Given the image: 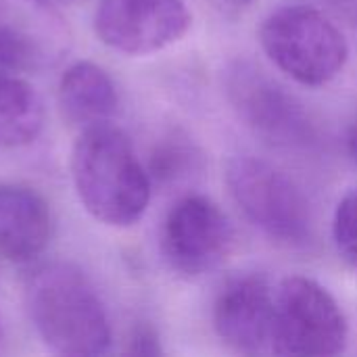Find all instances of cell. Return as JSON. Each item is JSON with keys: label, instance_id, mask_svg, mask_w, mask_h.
<instances>
[{"label": "cell", "instance_id": "cell-1", "mask_svg": "<svg viewBox=\"0 0 357 357\" xmlns=\"http://www.w3.org/2000/svg\"><path fill=\"white\" fill-rule=\"evenodd\" d=\"M25 307L38 337L52 354L94 357L111 347L107 307L90 278L73 264L38 266L25 282Z\"/></svg>", "mask_w": 357, "mask_h": 357}, {"label": "cell", "instance_id": "cell-2", "mask_svg": "<svg viewBox=\"0 0 357 357\" xmlns=\"http://www.w3.org/2000/svg\"><path fill=\"white\" fill-rule=\"evenodd\" d=\"M71 180L84 209L113 228L134 226L151 201V174L130 138L111 123L79 132L71 151Z\"/></svg>", "mask_w": 357, "mask_h": 357}, {"label": "cell", "instance_id": "cell-3", "mask_svg": "<svg viewBox=\"0 0 357 357\" xmlns=\"http://www.w3.org/2000/svg\"><path fill=\"white\" fill-rule=\"evenodd\" d=\"M259 42L282 73L310 88L333 82L349 59L343 31L307 4H287L270 13L259 27Z\"/></svg>", "mask_w": 357, "mask_h": 357}, {"label": "cell", "instance_id": "cell-4", "mask_svg": "<svg viewBox=\"0 0 357 357\" xmlns=\"http://www.w3.org/2000/svg\"><path fill=\"white\" fill-rule=\"evenodd\" d=\"M226 184L245 218L266 236L287 247L312 245V207L301 188L276 165L238 155L228 163Z\"/></svg>", "mask_w": 357, "mask_h": 357}, {"label": "cell", "instance_id": "cell-5", "mask_svg": "<svg viewBox=\"0 0 357 357\" xmlns=\"http://www.w3.org/2000/svg\"><path fill=\"white\" fill-rule=\"evenodd\" d=\"M347 318L316 280L291 276L274 295L272 351L278 356H339L347 345Z\"/></svg>", "mask_w": 357, "mask_h": 357}, {"label": "cell", "instance_id": "cell-6", "mask_svg": "<svg viewBox=\"0 0 357 357\" xmlns=\"http://www.w3.org/2000/svg\"><path fill=\"white\" fill-rule=\"evenodd\" d=\"M234 238V226L209 197L186 195L167 211L159 245L172 272L199 278L230 257Z\"/></svg>", "mask_w": 357, "mask_h": 357}, {"label": "cell", "instance_id": "cell-7", "mask_svg": "<svg viewBox=\"0 0 357 357\" xmlns=\"http://www.w3.org/2000/svg\"><path fill=\"white\" fill-rule=\"evenodd\" d=\"M226 94L241 119L272 144L305 149L316 142L318 132L303 105L251 63L228 69Z\"/></svg>", "mask_w": 357, "mask_h": 357}, {"label": "cell", "instance_id": "cell-8", "mask_svg": "<svg viewBox=\"0 0 357 357\" xmlns=\"http://www.w3.org/2000/svg\"><path fill=\"white\" fill-rule=\"evenodd\" d=\"M184 0H100L94 13L98 40L123 54H151L176 44L190 27Z\"/></svg>", "mask_w": 357, "mask_h": 357}, {"label": "cell", "instance_id": "cell-9", "mask_svg": "<svg viewBox=\"0 0 357 357\" xmlns=\"http://www.w3.org/2000/svg\"><path fill=\"white\" fill-rule=\"evenodd\" d=\"M65 50L67 29L48 0H0V69L42 71Z\"/></svg>", "mask_w": 357, "mask_h": 357}, {"label": "cell", "instance_id": "cell-10", "mask_svg": "<svg viewBox=\"0 0 357 357\" xmlns=\"http://www.w3.org/2000/svg\"><path fill=\"white\" fill-rule=\"evenodd\" d=\"M213 331L236 354L255 356L272 347L274 293L264 274L230 278L213 301Z\"/></svg>", "mask_w": 357, "mask_h": 357}, {"label": "cell", "instance_id": "cell-11", "mask_svg": "<svg viewBox=\"0 0 357 357\" xmlns=\"http://www.w3.org/2000/svg\"><path fill=\"white\" fill-rule=\"evenodd\" d=\"M54 220L33 188L0 182V257L15 264L38 259L50 245Z\"/></svg>", "mask_w": 357, "mask_h": 357}, {"label": "cell", "instance_id": "cell-12", "mask_svg": "<svg viewBox=\"0 0 357 357\" xmlns=\"http://www.w3.org/2000/svg\"><path fill=\"white\" fill-rule=\"evenodd\" d=\"M63 119L79 132L111 123L119 109V92L113 77L92 61H77L65 69L56 88Z\"/></svg>", "mask_w": 357, "mask_h": 357}, {"label": "cell", "instance_id": "cell-13", "mask_svg": "<svg viewBox=\"0 0 357 357\" xmlns=\"http://www.w3.org/2000/svg\"><path fill=\"white\" fill-rule=\"evenodd\" d=\"M44 128V105L38 90L19 73L0 69V149L33 142Z\"/></svg>", "mask_w": 357, "mask_h": 357}, {"label": "cell", "instance_id": "cell-14", "mask_svg": "<svg viewBox=\"0 0 357 357\" xmlns=\"http://www.w3.org/2000/svg\"><path fill=\"white\" fill-rule=\"evenodd\" d=\"M333 238L339 255L357 270V192H349L335 211Z\"/></svg>", "mask_w": 357, "mask_h": 357}, {"label": "cell", "instance_id": "cell-15", "mask_svg": "<svg viewBox=\"0 0 357 357\" xmlns=\"http://www.w3.org/2000/svg\"><path fill=\"white\" fill-rule=\"evenodd\" d=\"M188 163H190V155L184 146L163 144L161 149L155 151L149 174L155 176L159 182H169V180L178 178L186 169Z\"/></svg>", "mask_w": 357, "mask_h": 357}, {"label": "cell", "instance_id": "cell-16", "mask_svg": "<svg viewBox=\"0 0 357 357\" xmlns=\"http://www.w3.org/2000/svg\"><path fill=\"white\" fill-rule=\"evenodd\" d=\"M126 354H132V356H161L163 347H161L159 333L146 322L136 324L132 328L130 337H128Z\"/></svg>", "mask_w": 357, "mask_h": 357}, {"label": "cell", "instance_id": "cell-17", "mask_svg": "<svg viewBox=\"0 0 357 357\" xmlns=\"http://www.w3.org/2000/svg\"><path fill=\"white\" fill-rule=\"evenodd\" d=\"M349 151H351V157L356 159L357 163V115L351 123V130H349Z\"/></svg>", "mask_w": 357, "mask_h": 357}, {"label": "cell", "instance_id": "cell-18", "mask_svg": "<svg viewBox=\"0 0 357 357\" xmlns=\"http://www.w3.org/2000/svg\"><path fill=\"white\" fill-rule=\"evenodd\" d=\"M4 345H6V335H4V326H2V320H0V354L4 351Z\"/></svg>", "mask_w": 357, "mask_h": 357}, {"label": "cell", "instance_id": "cell-19", "mask_svg": "<svg viewBox=\"0 0 357 357\" xmlns=\"http://www.w3.org/2000/svg\"><path fill=\"white\" fill-rule=\"evenodd\" d=\"M226 2H230L232 6H245V4H251L253 0H226Z\"/></svg>", "mask_w": 357, "mask_h": 357}]
</instances>
